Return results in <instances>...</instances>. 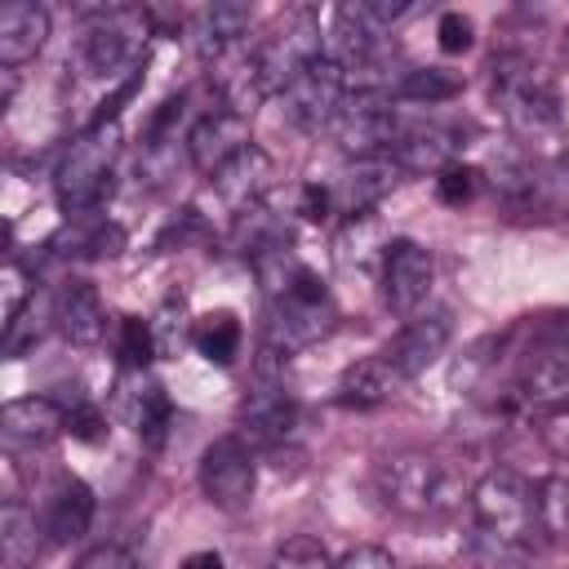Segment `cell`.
Masks as SVG:
<instances>
[{"mask_svg":"<svg viewBox=\"0 0 569 569\" xmlns=\"http://www.w3.org/2000/svg\"><path fill=\"white\" fill-rule=\"evenodd\" d=\"M253 271L267 289V342L276 351H302L333 329L338 302L329 284L284 240L262 249L253 258Z\"/></svg>","mask_w":569,"mask_h":569,"instance_id":"cell-1","label":"cell"},{"mask_svg":"<svg viewBox=\"0 0 569 569\" xmlns=\"http://www.w3.org/2000/svg\"><path fill=\"white\" fill-rule=\"evenodd\" d=\"M373 493L387 511H396L405 520H445L449 511H458L471 498L467 480L445 458H436L427 449L387 453L373 467Z\"/></svg>","mask_w":569,"mask_h":569,"instance_id":"cell-2","label":"cell"},{"mask_svg":"<svg viewBox=\"0 0 569 569\" xmlns=\"http://www.w3.org/2000/svg\"><path fill=\"white\" fill-rule=\"evenodd\" d=\"M471 516L480 533L502 551H525L538 533V493L533 480H525L511 467H493L471 485Z\"/></svg>","mask_w":569,"mask_h":569,"instance_id":"cell-3","label":"cell"},{"mask_svg":"<svg viewBox=\"0 0 569 569\" xmlns=\"http://www.w3.org/2000/svg\"><path fill=\"white\" fill-rule=\"evenodd\" d=\"M489 98L516 133H547L560 124V93L525 53H498L489 62Z\"/></svg>","mask_w":569,"mask_h":569,"instance_id":"cell-4","label":"cell"},{"mask_svg":"<svg viewBox=\"0 0 569 569\" xmlns=\"http://www.w3.org/2000/svg\"><path fill=\"white\" fill-rule=\"evenodd\" d=\"M120 156V124H89L84 133H76L53 169V196L67 213H89L107 200L111 191V169Z\"/></svg>","mask_w":569,"mask_h":569,"instance_id":"cell-5","label":"cell"},{"mask_svg":"<svg viewBox=\"0 0 569 569\" xmlns=\"http://www.w3.org/2000/svg\"><path fill=\"white\" fill-rule=\"evenodd\" d=\"M325 36H320V18L311 9H289L271 36H262L253 44V62H258V76L267 84V93H284V84L307 67L316 62L325 49Z\"/></svg>","mask_w":569,"mask_h":569,"instance_id":"cell-6","label":"cell"},{"mask_svg":"<svg viewBox=\"0 0 569 569\" xmlns=\"http://www.w3.org/2000/svg\"><path fill=\"white\" fill-rule=\"evenodd\" d=\"M400 124L405 120L396 116L391 93H382V89H356L342 102V111L333 116L329 129H333V138H338V147L347 156H356V160H387L391 147H396Z\"/></svg>","mask_w":569,"mask_h":569,"instance_id":"cell-7","label":"cell"},{"mask_svg":"<svg viewBox=\"0 0 569 569\" xmlns=\"http://www.w3.org/2000/svg\"><path fill=\"white\" fill-rule=\"evenodd\" d=\"M147 13L138 9H102L80 31V67L84 76H116L120 67H133L147 44Z\"/></svg>","mask_w":569,"mask_h":569,"instance_id":"cell-8","label":"cell"},{"mask_svg":"<svg viewBox=\"0 0 569 569\" xmlns=\"http://www.w3.org/2000/svg\"><path fill=\"white\" fill-rule=\"evenodd\" d=\"M253 485H258V462H253V445L244 436H218V440L204 445L200 489L213 507L244 511L253 502Z\"/></svg>","mask_w":569,"mask_h":569,"instance_id":"cell-9","label":"cell"},{"mask_svg":"<svg viewBox=\"0 0 569 569\" xmlns=\"http://www.w3.org/2000/svg\"><path fill=\"white\" fill-rule=\"evenodd\" d=\"M280 98H284V116H289L298 129L316 133V129L333 124V116L342 111V102H347V71H342L329 53H320L316 62H307V67L284 84Z\"/></svg>","mask_w":569,"mask_h":569,"instance_id":"cell-10","label":"cell"},{"mask_svg":"<svg viewBox=\"0 0 569 569\" xmlns=\"http://www.w3.org/2000/svg\"><path fill=\"white\" fill-rule=\"evenodd\" d=\"M431 280H436V262L418 240H391L382 249V302L400 320L422 316L431 298Z\"/></svg>","mask_w":569,"mask_h":569,"instance_id":"cell-11","label":"cell"},{"mask_svg":"<svg viewBox=\"0 0 569 569\" xmlns=\"http://www.w3.org/2000/svg\"><path fill=\"white\" fill-rule=\"evenodd\" d=\"M449 338H453V311H449V307H436V311L413 316L387 347H378V356H382V365L391 369V378L405 387L409 378H418V373L449 347Z\"/></svg>","mask_w":569,"mask_h":569,"instance_id":"cell-12","label":"cell"},{"mask_svg":"<svg viewBox=\"0 0 569 569\" xmlns=\"http://www.w3.org/2000/svg\"><path fill=\"white\" fill-rule=\"evenodd\" d=\"M298 405L284 391V382H258L244 400H240V436L253 449H280L293 445L298 436Z\"/></svg>","mask_w":569,"mask_h":569,"instance_id":"cell-13","label":"cell"},{"mask_svg":"<svg viewBox=\"0 0 569 569\" xmlns=\"http://www.w3.org/2000/svg\"><path fill=\"white\" fill-rule=\"evenodd\" d=\"M267 187H271V160H267L262 147L249 142L236 160H227V164L209 178V200H213L222 213L240 218V213H249V209L262 200Z\"/></svg>","mask_w":569,"mask_h":569,"instance_id":"cell-14","label":"cell"},{"mask_svg":"<svg viewBox=\"0 0 569 569\" xmlns=\"http://www.w3.org/2000/svg\"><path fill=\"white\" fill-rule=\"evenodd\" d=\"M116 413H120L147 445H160V440H164V427H169V418H173L164 387H160L147 369H120V378H116Z\"/></svg>","mask_w":569,"mask_h":569,"instance_id":"cell-15","label":"cell"},{"mask_svg":"<svg viewBox=\"0 0 569 569\" xmlns=\"http://www.w3.org/2000/svg\"><path fill=\"white\" fill-rule=\"evenodd\" d=\"M244 147H249V120L236 116V111H227V107L200 116V120L187 129V156H191V164H196L200 173H209V178H213L227 160H236Z\"/></svg>","mask_w":569,"mask_h":569,"instance_id":"cell-16","label":"cell"},{"mask_svg":"<svg viewBox=\"0 0 569 569\" xmlns=\"http://www.w3.org/2000/svg\"><path fill=\"white\" fill-rule=\"evenodd\" d=\"M67 431V409L49 396H22L0 409V436L9 449H40Z\"/></svg>","mask_w":569,"mask_h":569,"instance_id":"cell-17","label":"cell"},{"mask_svg":"<svg viewBox=\"0 0 569 569\" xmlns=\"http://www.w3.org/2000/svg\"><path fill=\"white\" fill-rule=\"evenodd\" d=\"M53 325L71 347H98L107 333V307L89 280H67L53 298Z\"/></svg>","mask_w":569,"mask_h":569,"instance_id":"cell-18","label":"cell"},{"mask_svg":"<svg viewBox=\"0 0 569 569\" xmlns=\"http://www.w3.org/2000/svg\"><path fill=\"white\" fill-rule=\"evenodd\" d=\"M462 151V133L449 129V124H400L396 133V147H391V164L396 169H449L453 156Z\"/></svg>","mask_w":569,"mask_h":569,"instance_id":"cell-19","label":"cell"},{"mask_svg":"<svg viewBox=\"0 0 569 569\" xmlns=\"http://www.w3.org/2000/svg\"><path fill=\"white\" fill-rule=\"evenodd\" d=\"M93 525V489L76 476H62L49 498H44V511H40V529L49 533V542L67 547L76 538H84Z\"/></svg>","mask_w":569,"mask_h":569,"instance_id":"cell-20","label":"cell"},{"mask_svg":"<svg viewBox=\"0 0 569 569\" xmlns=\"http://www.w3.org/2000/svg\"><path fill=\"white\" fill-rule=\"evenodd\" d=\"M49 40V9L36 0H9L0 9V62L13 71L31 62Z\"/></svg>","mask_w":569,"mask_h":569,"instance_id":"cell-21","label":"cell"},{"mask_svg":"<svg viewBox=\"0 0 569 569\" xmlns=\"http://www.w3.org/2000/svg\"><path fill=\"white\" fill-rule=\"evenodd\" d=\"M249 22H253V13H249L244 4H227V0H218V4L196 9V18H191V40H196V53H200L204 62L227 58L231 49H240V44H244Z\"/></svg>","mask_w":569,"mask_h":569,"instance_id":"cell-22","label":"cell"},{"mask_svg":"<svg viewBox=\"0 0 569 569\" xmlns=\"http://www.w3.org/2000/svg\"><path fill=\"white\" fill-rule=\"evenodd\" d=\"M396 187V164L391 160H356V169H347L329 191H333V204L347 213V218H360L369 204H378L387 191Z\"/></svg>","mask_w":569,"mask_h":569,"instance_id":"cell-23","label":"cell"},{"mask_svg":"<svg viewBox=\"0 0 569 569\" xmlns=\"http://www.w3.org/2000/svg\"><path fill=\"white\" fill-rule=\"evenodd\" d=\"M391 391H400V382L391 378V369L382 365L378 351L365 356V360H356V365L338 378V405H347V409H373V405H382Z\"/></svg>","mask_w":569,"mask_h":569,"instance_id":"cell-24","label":"cell"},{"mask_svg":"<svg viewBox=\"0 0 569 569\" xmlns=\"http://www.w3.org/2000/svg\"><path fill=\"white\" fill-rule=\"evenodd\" d=\"M187 338H191V347H196L204 360H213V365H231V360L240 356V338H244V329H240V320H236L231 311H209V316H196V320H191Z\"/></svg>","mask_w":569,"mask_h":569,"instance_id":"cell-25","label":"cell"},{"mask_svg":"<svg viewBox=\"0 0 569 569\" xmlns=\"http://www.w3.org/2000/svg\"><path fill=\"white\" fill-rule=\"evenodd\" d=\"M538 493V533L551 542H569V476H542Z\"/></svg>","mask_w":569,"mask_h":569,"instance_id":"cell-26","label":"cell"},{"mask_svg":"<svg viewBox=\"0 0 569 569\" xmlns=\"http://www.w3.org/2000/svg\"><path fill=\"white\" fill-rule=\"evenodd\" d=\"M458 93V76L440 71V67H418V71H405L391 89V98L400 102H445Z\"/></svg>","mask_w":569,"mask_h":569,"instance_id":"cell-27","label":"cell"},{"mask_svg":"<svg viewBox=\"0 0 569 569\" xmlns=\"http://www.w3.org/2000/svg\"><path fill=\"white\" fill-rule=\"evenodd\" d=\"M0 529H4V560L9 565H22L27 556H36V533H44V529H36V516H27L18 502H4Z\"/></svg>","mask_w":569,"mask_h":569,"instance_id":"cell-28","label":"cell"},{"mask_svg":"<svg viewBox=\"0 0 569 569\" xmlns=\"http://www.w3.org/2000/svg\"><path fill=\"white\" fill-rule=\"evenodd\" d=\"M156 356V329L138 316L120 320V365L124 369H147V360Z\"/></svg>","mask_w":569,"mask_h":569,"instance_id":"cell-29","label":"cell"},{"mask_svg":"<svg viewBox=\"0 0 569 569\" xmlns=\"http://www.w3.org/2000/svg\"><path fill=\"white\" fill-rule=\"evenodd\" d=\"M271 569H333V565H329V556H325V547H320L316 538L298 533V538H289V542L276 551Z\"/></svg>","mask_w":569,"mask_h":569,"instance_id":"cell-30","label":"cell"},{"mask_svg":"<svg viewBox=\"0 0 569 569\" xmlns=\"http://www.w3.org/2000/svg\"><path fill=\"white\" fill-rule=\"evenodd\" d=\"M476 182H480L476 169L449 164V169H440V178H436V196H440L445 204H467V200L476 196Z\"/></svg>","mask_w":569,"mask_h":569,"instance_id":"cell-31","label":"cell"},{"mask_svg":"<svg viewBox=\"0 0 569 569\" xmlns=\"http://www.w3.org/2000/svg\"><path fill=\"white\" fill-rule=\"evenodd\" d=\"M436 36H440V49H445V53H462V49H471V18H462V13H440Z\"/></svg>","mask_w":569,"mask_h":569,"instance_id":"cell-32","label":"cell"},{"mask_svg":"<svg viewBox=\"0 0 569 569\" xmlns=\"http://www.w3.org/2000/svg\"><path fill=\"white\" fill-rule=\"evenodd\" d=\"M102 427H107V422H102V413H98L93 405L80 400L76 409H67V431H71L76 440H102Z\"/></svg>","mask_w":569,"mask_h":569,"instance_id":"cell-33","label":"cell"},{"mask_svg":"<svg viewBox=\"0 0 569 569\" xmlns=\"http://www.w3.org/2000/svg\"><path fill=\"white\" fill-rule=\"evenodd\" d=\"M333 569H396V560H391V551H387V547L365 542V547H351Z\"/></svg>","mask_w":569,"mask_h":569,"instance_id":"cell-34","label":"cell"},{"mask_svg":"<svg viewBox=\"0 0 569 569\" xmlns=\"http://www.w3.org/2000/svg\"><path fill=\"white\" fill-rule=\"evenodd\" d=\"M76 569H138V560L124 547H93Z\"/></svg>","mask_w":569,"mask_h":569,"instance_id":"cell-35","label":"cell"},{"mask_svg":"<svg viewBox=\"0 0 569 569\" xmlns=\"http://www.w3.org/2000/svg\"><path fill=\"white\" fill-rule=\"evenodd\" d=\"M178 569H227V565H222V556H218V551H191Z\"/></svg>","mask_w":569,"mask_h":569,"instance_id":"cell-36","label":"cell"},{"mask_svg":"<svg viewBox=\"0 0 569 569\" xmlns=\"http://www.w3.org/2000/svg\"><path fill=\"white\" fill-rule=\"evenodd\" d=\"M511 569H542V565H538L529 551H516V565H511Z\"/></svg>","mask_w":569,"mask_h":569,"instance_id":"cell-37","label":"cell"},{"mask_svg":"<svg viewBox=\"0 0 569 569\" xmlns=\"http://www.w3.org/2000/svg\"><path fill=\"white\" fill-rule=\"evenodd\" d=\"M560 44H565V58H569V27H565V40Z\"/></svg>","mask_w":569,"mask_h":569,"instance_id":"cell-38","label":"cell"},{"mask_svg":"<svg viewBox=\"0 0 569 569\" xmlns=\"http://www.w3.org/2000/svg\"><path fill=\"white\" fill-rule=\"evenodd\" d=\"M565 160H569V151H565Z\"/></svg>","mask_w":569,"mask_h":569,"instance_id":"cell-39","label":"cell"}]
</instances>
